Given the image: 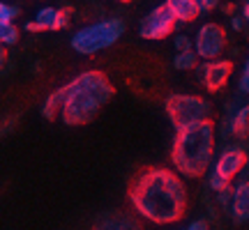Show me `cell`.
I'll use <instances>...</instances> for the list:
<instances>
[{
  "instance_id": "19",
  "label": "cell",
  "mask_w": 249,
  "mask_h": 230,
  "mask_svg": "<svg viewBox=\"0 0 249 230\" xmlns=\"http://www.w3.org/2000/svg\"><path fill=\"white\" fill-rule=\"evenodd\" d=\"M0 42H2V46H14L18 42V28L14 23L0 26Z\"/></svg>"
},
{
  "instance_id": "17",
  "label": "cell",
  "mask_w": 249,
  "mask_h": 230,
  "mask_svg": "<svg viewBox=\"0 0 249 230\" xmlns=\"http://www.w3.org/2000/svg\"><path fill=\"white\" fill-rule=\"evenodd\" d=\"M208 186H210V191H214V194H222L226 189H231V180H226L214 168H210V173H208Z\"/></svg>"
},
{
  "instance_id": "10",
  "label": "cell",
  "mask_w": 249,
  "mask_h": 230,
  "mask_svg": "<svg viewBox=\"0 0 249 230\" xmlns=\"http://www.w3.org/2000/svg\"><path fill=\"white\" fill-rule=\"evenodd\" d=\"M92 230H141V223L127 212H111L97 219Z\"/></svg>"
},
{
  "instance_id": "4",
  "label": "cell",
  "mask_w": 249,
  "mask_h": 230,
  "mask_svg": "<svg viewBox=\"0 0 249 230\" xmlns=\"http://www.w3.org/2000/svg\"><path fill=\"white\" fill-rule=\"evenodd\" d=\"M124 33V21L123 18H104L97 23L81 28L71 35V49L81 55H95L99 51H104L108 46H113L123 37Z\"/></svg>"
},
{
  "instance_id": "26",
  "label": "cell",
  "mask_w": 249,
  "mask_h": 230,
  "mask_svg": "<svg viewBox=\"0 0 249 230\" xmlns=\"http://www.w3.org/2000/svg\"><path fill=\"white\" fill-rule=\"evenodd\" d=\"M185 230H208V221L205 219H198V221H192Z\"/></svg>"
},
{
  "instance_id": "12",
  "label": "cell",
  "mask_w": 249,
  "mask_h": 230,
  "mask_svg": "<svg viewBox=\"0 0 249 230\" xmlns=\"http://www.w3.org/2000/svg\"><path fill=\"white\" fill-rule=\"evenodd\" d=\"M224 136H233V138H247L249 136V104L240 106L235 113L229 115V120L224 124Z\"/></svg>"
},
{
  "instance_id": "27",
  "label": "cell",
  "mask_w": 249,
  "mask_h": 230,
  "mask_svg": "<svg viewBox=\"0 0 249 230\" xmlns=\"http://www.w3.org/2000/svg\"><path fill=\"white\" fill-rule=\"evenodd\" d=\"M242 16H245V21H249V0L245 2V7H242Z\"/></svg>"
},
{
  "instance_id": "23",
  "label": "cell",
  "mask_w": 249,
  "mask_h": 230,
  "mask_svg": "<svg viewBox=\"0 0 249 230\" xmlns=\"http://www.w3.org/2000/svg\"><path fill=\"white\" fill-rule=\"evenodd\" d=\"M217 200H219V205H222V207H229V210H231L233 189H226V191H222V194H217Z\"/></svg>"
},
{
  "instance_id": "20",
  "label": "cell",
  "mask_w": 249,
  "mask_h": 230,
  "mask_svg": "<svg viewBox=\"0 0 249 230\" xmlns=\"http://www.w3.org/2000/svg\"><path fill=\"white\" fill-rule=\"evenodd\" d=\"M238 92L245 95V97H249V58H247V62H245V67H242L240 79H238Z\"/></svg>"
},
{
  "instance_id": "14",
  "label": "cell",
  "mask_w": 249,
  "mask_h": 230,
  "mask_svg": "<svg viewBox=\"0 0 249 230\" xmlns=\"http://www.w3.org/2000/svg\"><path fill=\"white\" fill-rule=\"evenodd\" d=\"M55 16H58V9L55 7H42L35 14L33 21L26 23L28 33H42V30H53L55 26Z\"/></svg>"
},
{
  "instance_id": "15",
  "label": "cell",
  "mask_w": 249,
  "mask_h": 230,
  "mask_svg": "<svg viewBox=\"0 0 249 230\" xmlns=\"http://www.w3.org/2000/svg\"><path fill=\"white\" fill-rule=\"evenodd\" d=\"M62 104H65V88H58L44 99V104H42V115H44L46 120H55L62 111Z\"/></svg>"
},
{
  "instance_id": "24",
  "label": "cell",
  "mask_w": 249,
  "mask_h": 230,
  "mask_svg": "<svg viewBox=\"0 0 249 230\" xmlns=\"http://www.w3.org/2000/svg\"><path fill=\"white\" fill-rule=\"evenodd\" d=\"M219 2H222V0H198L201 12H213V9L219 7Z\"/></svg>"
},
{
  "instance_id": "9",
  "label": "cell",
  "mask_w": 249,
  "mask_h": 230,
  "mask_svg": "<svg viewBox=\"0 0 249 230\" xmlns=\"http://www.w3.org/2000/svg\"><path fill=\"white\" fill-rule=\"evenodd\" d=\"M247 164H249V157H247V152H245V148L231 145V148H226V150L217 157L213 168L217 170L219 175L226 177V180H233V177H238L240 173L247 170Z\"/></svg>"
},
{
  "instance_id": "11",
  "label": "cell",
  "mask_w": 249,
  "mask_h": 230,
  "mask_svg": "<svg viewBox=\"0 0 249 230\" xmlns=\"http://www.w3.org/2000/svg\"><path fill=\"white\" fill-rule=\"evenodd\" d=\"M231 216L235 223L249 221V180L238 182L233 189V203H231Z\"/></svg>"
},
{
  "instance_id": "5",
  "label": "cell",
  "mask_w": 249,
  "mask_h": 230,
  "mask_svg": "<svg viewBox=\"0 0 249 230\" xmlns=\"http://www.w3.org/2000/svg\"><path fill=\"white\" fill-rule=\"evenodd\" d=\"M164 108L176 131L203 122H213V104L196 95H169L164 101Z\"/></svg>"
},
{
  "instance_id": "6",
  "label": "cell",
  "mask_w": 249,
  "mask_h": 230,
  "mask_svg": "<svg viewBox=\"0 0 249 230\" xmlns=\"http://www.w3.org/2000/svg\"><path fill=\"white\" fill-rule=\"evenodd\" d=\"M224 49H226V33L219 23H203L196 30L194 51L203 62L219 60Z\"/></svg>"
},
{
  "instance_id": "13",
  "label": "cell",
  "mask_w": 249,
  "mask_h": 230,
  "mask_svg": "<svg viewBox=\"0 0 249 230\" xmlns=\"http://www.w3.org/2000/svg\"><path fill=\"white\" fill-rule=\"evenodd\" d=\"M164 5L180 23H192L201 14V5L196 0H164Z\"/></svg>"
},
{
  "instance_id": "7",
  "label": "cell",
  "mask_w": 249,
  "mask_h": 230,
  "mask_svg": "<svg viewBox=\"0 0 249 230\" xmlns=\"http://www.w3.org/2000/svg\"><path fill=\"white\" fill-rule=\"evenodd\" d=\"M176 16L169 12L166 5H157L152 7L145 16L141 18V26H139V35L143 39H150V42H157V39H164L173 33L176 28Z\"/></svg>"
},
{
  "instance_id": "3",
  "label": "cell",
  "mask_w": 249,
  "mask_h": 230,
  "mask_svg": "<svg viewBox=\"0 0 249 230\" xmlns=\"http://www.w3.org/2000/svg\"><path fill=\"white\" fill-rule=\"evenodd\" d=\"M214 143H217L214 122H203L176 131L173 148H171L173 168L185 177L205 175L214 159Z\"/></svg>"
},
{
  "instance_id": "8",
  "label": "cell",
  "mask_w": 249,
  "mask_h": 230,
  "mask_svg": "<svg viewBox=\"0 0 249 230\" xmlns=\"http://www.w3.org/2000/svg\"><path fill=\"white\" fill-rule=\"evenodd\" d=\"M233 74V62L231 60H210V62H201L198 67H196V79L198 83L203 85L208 92H217V90H222L229 79H231Z\"/></svg>"
},
{
  "instance_id": "21",
  "label": "cell",
  "mask_w": 249,
  "mask_h": 230,
  "mask_svg": "<svg viewBox=\"0 0 249 230\" xmlns=\"http://www.w3.org/2000/svg\"><path fill=\"white\" fill-rule=\"evenodd\" d=\"M70 18H71V9L70 7L58 9V16H55L53 30H62V28H67V26H70Z\"/></svg>"
},
{
  "instance_id": "25",
  "label": "cell",
  "mask_w": 249,
  "mask_h": 230,
  "mask_svg": "<svg viewBox=\"0 0 249 230\" xmlns=\"http://www.w3.org/2000/svg\"><path fill=\"white\" fill-rule=\"evenodd\" d=\"M231 28L235 33H240L242 28H245V16H238V14H233L231 16Z\"/></svg>"
},
{
  "instance_id": "28",
  "label": "cell",
  "mask_w": 249,
  "mask_h": 230,
  "mask_svg": "<svg viewBox=\"0 0 249 230\" xmlns=\"http://www.w3.org/2000/svg\"><path fill=\"white\" fill-rule=\"evenodd\" d=\"M120 2H132V0H120Z\"/></svg>"
},
{
  "instance_id": "29",
  "label": "cell",
  "mask_w": 249,
  "mask_h": 230,
  "mask_svg": "<svg viewBox=\"0 0 249 230\" xmlns=\"http://www.w3.org/2000/svg\"><path fill=\"white\" fill-rule=\"evenodd\" d=\"M196 2H198V0H196Z\"/></svg>"
},
{
  "instance_id": "18",
  "label": "cell",
  "mask_w": 249,
  "mask_h": 230,
  "mask_svg": "<svg viewBox=\"0 0 249 230\" xmlns=\"http://www.w3.org/2000/svg\"><path fill=\"white\" fill-rule=\"evenodd\" d=\"M18 14H21V9H18L17 5H9V2H0V26L14 23Z\"/></svg>"
},
{
  "instance_id": "2",
  "label": "cell",
  "mask_w": 249,
  "mask_h": 230,
  "mask_svg": "<svg viewBox=\"0 0 249 230\" xmlns=\"http://www.w3.org/2000/svg\"><path fill=\"white\" fill-rule=\"evenodd\" d=\"M62 88H65V104H62L60 117L70 127L88 124L99 113V108L116 95V88L111 85L107 74L97 69L83 71Z\"/></svg>"
},
{
  "instance_id": "22",
  "label": "cell",
  "mask_w": 249,
  "mask_h": 230,
  "mask_svg": "<svg viewBox=\"0 0 249 230\" xmlns=\"http://www.w3.org/2000/svg\"><path fill=\"white\" fill-rule=\"evenodd\" d=\"M173 44H176V51H178V53L180 51H192V49H194V42H192L187 35H178L173 39Z\"/></svg>"
},
{
  "instance_id": "1",
  "label": "cell",
  "mask_w": 249,
  "mask_h": 230,
  "mask_svg": "<svg viewBox=\"0 0 249 230\" xmlns=\"http://www.w3.org/2000/svg\"><path fill=\"white\" fill-rule=\"evenodd\" d=\"M129 203L139 216L155 226H171L185 216L187 186L180 173L169 168H145L129 184Z\"/></svg>"
},
{
  "instance_id": "16",
  "label": "cell",
  "mask_w": 249,
  "mask_h": 230,
  "mask_svg": "<svg viewBox=\"0 0 249 230\" xmlns=\"http://www.w3.org/2000/svg\"><path fill=\"white\" fill-rule=\"evenodd\" d=\"M198 55H196V51L192 49V51H180V53H176V58H173V67L180 71H187V69H196L198 67Z\"/></svg>"
}]
</instances>
